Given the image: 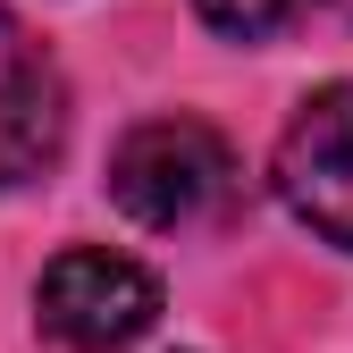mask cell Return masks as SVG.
Returning <instances> with one entry per match:
<instances>
[{"label": "cell", "mask_w": 353, "mask_h": 353, "mask_svg": "<svg viewBox=\"0 0 353 353\" xmlns=\"http://www.w3.org/2000/svg\"><path fill=\"white\" fill-rule=\"evenodd\" d=\"M278 202L320 244L353 252V84H320L278 135Z\"/></svg>", "instance_id": "3957f363"}, {"label": "cell", "mask_w": 353, "mask_h": 353, "mask_svg": "<svg viewBox=\"0 0 353 353\" xmlns=\"http://www.w3.org/2000/svg\"><path fill=\"white\" fill-rule=\"evenodd\" d=\"M336 17H345V26H353V0H336Z\"/></svg>", "instance_id": "8992f818"}, {"label": "cell", "mask_w": 353, "mask_h": 353, "mask_svg": "<svg viewBox=\"0 0 353 353\" xmlns=\"http://www.w3.org/2000/svg\"><path fill=\"white\" fill-rule=\"evenodd\" d=\"M59 126H68V110H59L51 59H42L17 34V17L0 9V185H17V176H34L42 160H51Z\"/></svg>", "instance_id": "277c9868"}, {"label": "cell", "mask_w": 353, "mask_h": 353, "mask_svg": "<svg viewBox=\"0 0 353 353\" xmlns=\"http://www.w3.org/2000/svg\"><path fill=\"white\" fill-rule=\"evenodd\" d=\"M236 194V152L202 118H143L110 152V202L135 228H202Z\"/></svg>", "instance_id": "6da1fadb"}, {"label": "cell", "mask_w": 353, "mask_h": 353, "mask_svg": "<svg viewBox=\"0 0 353 353\" xmlns=\"http://www.w3.org/2000/svg\"><path fill=\"white\" fill-rule=\"evenodd\" d=\"M202 9V26L210 34H228V42H270L278 26H294L312 0H194Z\"/></svg>", "instance_id": "5b68a950"}, {"label": "cell", "mask_w": 353, "mask_h": 353, "mask_svg": "<svg viewBox=\"0 0 353 353\" xmlns=\"http://www.w3.org/2000/svg\"><path fill=\"white\" fill-rule=\"evenodd\" d=\"M34 312H42V328L68 353H118V345H135L160 320V278L143 261H126V252L76 244V252H59L51 270H42Z\"/></svg>", "instance_id": "7a4b0ae2"}]
</instances>
